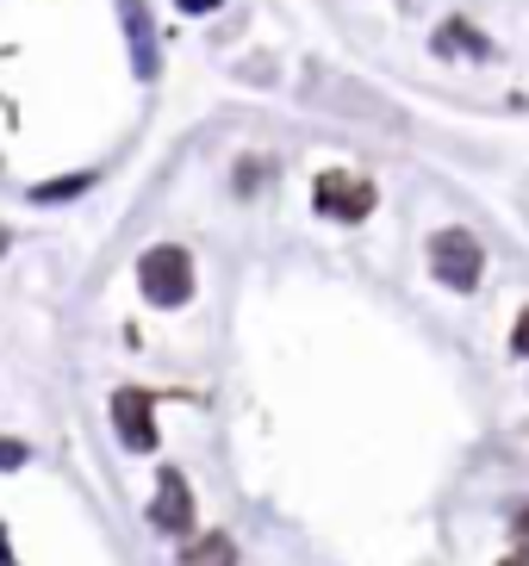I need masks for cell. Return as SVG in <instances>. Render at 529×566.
Returning <instances> with one entry per match:
<instances>
[{"label": "cell", "instance_id": "cell-12", "mask_svg": "<svg viewBox=\"0 0 529 566\" xmlns=\"http://www.w3.org/2000/svg\"><path fill=\"white\" fill-rule=\"evenodd\" d=\"M187 13H212V7H225V0H181Z\"/></svg>", "mask_w": 529, "mask_h": 566}, {"label": "cell", "instance_id": "cell-8", "mask_svg": "<svg viewBox=\"0 0 529 566\" xmlns=\"http://www.w3.org/2000/svg\"><path fill=\"white\" fill-rule=\"evenodd\" d=\"M87 181H94V175H63V181L32 187V200H38V206H50V200H75V193H87Z\"/></svg>", "mask_w": 529, "mask_h": 566}, {"label": "cell", "instance_id": "cell-14", "mask_svg": "<svg viewBox=\"0 0 529 566\" xmlns=\"http://www.w3.org/2000/svg\"><path fill=\"white\" fill-rule=\"evenodd\" d=\"M505 566H523V560H517V554H511V560H505Z\"/></svg>", "mask_w": 529, "mask_h": 566}, {"label": "cell", "instance_id": "cell-13", "mask_svg": "<svg viewBox=\"0 0 529 566\" xmlns=\"http://www.w3.org/2000/svg\"><path fill=\"white\" fill-rule=\"evenodd\" d=\"M0 566H19V560H13V548H7V530H0Z\"/></svg>", "mask_w": 529, "mask_h": 566}, {"label": "cell", "instance_id": "cell-3", "mask_svg": "<svg viewBox=\"0 0 529 566\" xmlns=\"http://www.w3.org/2000/svg\"><path fill=\"white\" fill-rule=\"evenodd\" d=\"M312 200L324 218H343V224H355V218L374 212V187L362 181V175H349V168H324L312 187Z\"/></svg>", "mask_w": 529, "mask_h": 566}, {"label": "cell", "instance_id": "cell-11", "mask_svg": "<svg viewBox=\"0 0 529 566\" xmlns=\"http://www.w3.org/2000/svg\"><path fill=\"white\" fill-rule=\"evenodd\" d=\"M25 461V442H0V467H19Z\"/></svg>", "mask_w": 529, "mask_h": 566}, {"label": "cell", "instance_id": "cell-7", "mask_svg": "<svg viewBox=\"0 0 529 566\" xmlns=\"http://www.w3.org/2000/svg\"><path fill=\"white\" fill-rule=\"evenodd\" d=\"M181 566H237V542L225 530H212V535H199L194 548L181 554Z\"/></svg>", "mask_w": 529, "mask_h": 566}, {"label": "cell", "instance_id": "cell-4", "mask_svg": "<svg viewBox=\"0 0 529 566\" xmlns=\"http://www.w3.org/2000/svg\"><path fill=\"white\" fill-rule=\"evenodd\" d=\"M113 430L125 449L149 454L156 449V399L149 392H137V386H125V392H113Z\"/></svg>", "mask_w": 529, "mask_h": 566}, {"label": "cell", "instance_id": "cell-5", "mask_svg": "<svg viewBox=\"0 0 529 566\" xmlns=\"http://www.w3.org/2000/svg\"><path fill=\"white\" fill-rule=\"evenodd\" d=\"M149 523L163 535H187L194 530V492L175 467H163V480H156V504H149Z\"/></svg>", "mask_w": 529, "mask_h": 566}, {"label": "cell", "instance_id": "cell-9", "mask_svg": "<svg viewBox=\"0 0 529 566\" xmlns=\"http://www.w3.org/2000/svg\"><path fill=\"white\" fill-rule=\"evenodd\" d=\"M511 530H517V560L529 566V504H523V511L511 516Z\"/></svg>", "mask_w": 529, "mask_h": 566}, {"label": "cell", "instance_id": "cell-2", "mask_svg": "<svg viewBox=\"0 0 529 566\" xmlns=\"http://www.w3.org/2000/svg\"><path fill=\"white\" fill-rule=\"evenodd\" d=\"M431 268L455 286V293H474V286H480V268H486L480 237L474 231H436L431 237Z\"/></svg>", "mask_w": 529, "mask_h": 566}, {"label": "cell", "instance_id": "cell-1", "mask_svg": "<svg viewBox=\"0 0 529 566\" xmlns=\"http://www.w3.org/2000/svg\"><path fill=\"white\" fill-rule=\"evenodd\" d=\"M137 286H144L149 305H163V312H175V305L194 300V255L181 250V243H156V250L137 255Z\"/></svg>", "mask_w": 529, "mask_h": 566}, {"label": "cell", "instance_id": "cell-6", "mask_svg": "<svg viewBox=\"0 0 529 566\" xmlns=\"http://www.w3.org/2000/svg\"><path fill=\"white\" fill-rule=\"evenodd\" d=\"M118 7H125V32H132V63H137V75H156V32H149L144 0H118Z\"/></svg>", "mask_w": 529, "mask_h": 566}, {"label": "cell", "instance_id": "cell-10", "mask_svg": "<svg viewBox=\"0 0 529 566\" xmlns=\"http://www.w3.org/2000/svg\"><path fill=\"white\" fill-rule=\"evenodd\" d=\"M511 349H517V355H523V361H529V312L517 317V331H511Z\"/></svg>", "mask_w": 529, "mask_h": 566}]
</instances>
